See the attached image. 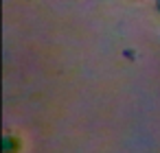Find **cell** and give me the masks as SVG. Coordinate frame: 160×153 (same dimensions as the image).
Wrapping results in <instances>:
<instances>
[{
	"instance_id": "cell-1",
	"label": "cell",
	"mask_w": 160,
	"mask_h": 153,
	"mask_svg": "<svg viewBox=\"0 0 160 153\" xmlns=\"http://www.w3.org/2000/svg\"><path fill=\"white\" fill-rule=\"evenodd\" d=\"M20 146H22V144H20V140H18L16 136H9V133H7V136L2 138V151H5V153H18Z\"/></svg>"
},
{
	"instance_id": "cell-2",
	"label": "cell",
	"mask_w": 160,
	"mask_h": 153,
	"mask_svg": "<svg viewBox=\"0 0 160 153\" xmlns=\"http://www.w3.org/2000/svg\"><path fill=\"white\" fill-rule=\"evenodd\" d=\"M158 11H160V0H158Z\"/></svg>"
}]
</instances>
